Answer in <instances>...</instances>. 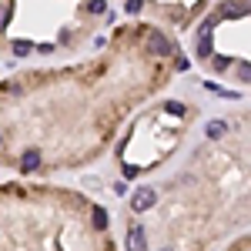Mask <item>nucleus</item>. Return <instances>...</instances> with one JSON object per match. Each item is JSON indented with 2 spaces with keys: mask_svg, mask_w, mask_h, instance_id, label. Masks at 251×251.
<instances>
[{
  "mask_svg": "<svg viewBox=\"0 0 251 251\" xmlns=\"http://www.w3.org/2000/svg\"><path fill=\"white\" fill-rule=\"evenodd\" d=\"M228 251H251V238H241V241H234Z\"/></svg>",
  "mask_w": 251,
  "mask_h": 251,
  "instance_id": "8",
  "label": "nucleus"
},
{
  "mask_svg": "<svg viewBox=\"0 0 251 251\" xmlns=\"http://www.w3.org/2000/svg\"><path fill=\"white\" fill-rule=\"evenodd\" d=\"M198 121V107L188 100H157L144 114L127 124V134L117 141V171L121 177H144L157 171L168 157H174L177 144Z\"/></svg>",
  "mask_w": 251,
  "mask_h": 251,
  "instance_id": "3",
  "label": "nucleus"
},
{
  "mask_svg": "<svg viewBox=\"0 0 251 251\" xmlns=\"http://www.w3.org/2000/svg\"><path fill=\"white\" fill-rule=\"evenodd\" d=\"M154 204H157V188L154 184H141V188L131 194V201H127V211L131 214H148Z\"/></svg>",
  "mask_w": 251,
  "mask_h": 251,
  "instance_id": "6",
  "label": "nucleus"
},
{
  "mask_svg": "<svg viewBox=\"0 0 251 251\" xmlns=\"http://www.w3.org/2000/svg\"><path fill=\"white\" fill-rule=\"evenodd\" d=\"M184 71L188 57L174 34L127 20L97 40L94 57L0 80V168L44 177L91 164L127 114Z\"/></svg>",
  "mask_w": 251,
  "mask_h": 251,
  "instance_id": "1",
  "label": "nucleus"
},
{
  "mask_svg": "<svg viewBox=\"0 0 251 251\" xmlns=\"http://www.w3.org/2000/svg\"><path fill=\"white\" fill-rule=\"evenodd\" d=\"M194 60L211 77L251 87V0H221L201 17Z\"/></svg>",
  "mask_w": 251,
  "mask_h": 251,
  "instance_id": "4",
  "label": "nucleus"
},
{
  "mask_svg": "<svg viewBox=\"0 0 251 251\" xmlns=\"http://www.w3.org/2000/svg\"><path fill=\"white\" fill-rule=\"evenodd\" d=\"M124 248L127 251H148L151 248V238H148V228L144 225H127L124 228Z\"/></svg>",
  "mask_w": 251,
  "mask_h": 251,
  "instance_id": "7",
  "label": "nucleus"
},
{
  "mask_svg": "<svg viewBox=\"0 0 251 251\" xmlns=\"http://www.w3.org/2000/svg\"><path fill=\"white\" fill-rule=\"evenodd\" d=\"M107 0H0V54L60 57L74 54L107 27Z\"/></svg>",
  "mask_w": 251,
  "mask_h": 251,
  "instance_id": "2",
  "label": "nucleus"
},
{
  "mask_svg": "<svg viewBox=\"0 0 251 251\" xmlns=\"http://www.w3.org/2000/svg\"><path fill=\"white\" fill-rule=\"evenodd\" d=\"M121 3H124V17L188 30V27H194L198 17H204L211 0H121Z\"/></svg>",
  "mask_w": 251,
  "mask_h": 251,
  "instance_id": "5",
  "label": "nucleus"
}]
</instances>
